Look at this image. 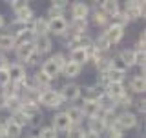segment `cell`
<instances>
[{
	"label": "cell",
	"mask_w": 146,
	"mask_h": 138,
	"mask_svg": "<svg viewBox=\"0 0 146 138\" xmlns=\"http://www.w3.org/2000/svg\"><path fill=\"white\" fill-rule=\"evenodd\" d=\"M108 127H106V124H104L100 118H91V120L88 122V131L91 133H97V135H102L104 131H106Z\"/></svg>",
	"instance_id": "27"
},
{
	"label": "cell",
	"mask_w": 146,
	"mask_h": 138,
	"mask_svg": "<svg viewBox=\"0 0 146 138\" xmlns=\"http://www.w3.org/2000/svg\"><path fill=\"white\" fill-rule=\"evenodd\" d=\"M144 2H139V0H131V2H126L124 4V15L128 20H135V18H143L144 16Z\"/></svg>",
	"instance_id": "3"
},
{
	"label": "cell",
	"mask_w": 146,
	"mask_h": 138,
	"mask_svg": "<svg viewBox=\"0 0 146 138\" xmlns=\"http://www.w3.org/2000/svg\"><path fill=\"white\" fill-rule=\"evenodd\" d=\"M133 105L137 107V113H141V114L146 113V100H144V98H141V100H137V102H133Z\"/></svg>",
	"instance_id": "47"
},
{
	"label": "cell",
	"mask_w": 146,
	"mask_h": 138,
	"mask_svg": "<svg viewBox=\"0 0 146 138\" xmlns=\"http://www.w3.org/2000/svg\"><path fill=\"white\" fill-rule=\"evenodd\" d=\"M144 44H146V33L143 31L141 36H139V42H137V47H139V49H144Z\"/></svg>",
	"instance_id": "49"
},
{
	"label": "cell",
	"mask_w": 146,
	"mask_h": 138,
	"mask_svg": "<svg viewBox=\"0 0 146 138\" xmlns=\"http://www.w3.org/2000/svg\"><path fill=\"white\" fill-rule=\"evenodd\" d=\"M119 58H121L122 62L128 66L130 69L131 66H135V58H133V49H122V51H119Z\"/></svg>",
	"instance_id": "32"
},
{
	"label": "cell",
	"mask_w": 146,
	"mask_h": 138,
	"mask_svg": "<svg viewBox=\"0 0 146 138\" xmlns=\"http://www.w3.org/2000/svg\"><path fill=\"white\" fill-rule=\"evenodd\" d=\"M95 67H97L99 73H106V71H110V57L102 55V57H100L99 60L95 62Z\"/></svg>",
	"instance_id": "35"
},
{
	"label": "cell",
	"mask_w": 146,
	"mask_h": 138,
	"mask_svg": "<svg viewBox=\"0 0 146 138\" xmlns=\"http://www.w3.org/2000/svg\"><path fill=\"white\" fill-rule=\"evenodd\" d=\"M51 127L57 131V135H58V133H68L73 127V124L70 122V118L66 116V113L62 111V113H57L53 116V126Z\"/></svg>",
	"instance_id": "7"
},
{
	"label": "cell",
	"mask_w": 146,
	"mask_h": 138,
	"mask_svg": "<svg viewBox=\"0 0 146 138\" xmlns=\"http://www.w3.org/2000/svg\"><path fill=\"white\" fill-rule=\"evenodd\" d=\"M15 38H13L11 33H2L0 35V49L2 51H11V49H15Z\"/></svg>",
	"instance_id": "24"
},
{
	"label": "cell",
	"mask_w": 146,
	"mask_h": 138,
	"mask_svg": "<svg viewBox=\"0 0 146 138\" xmlns=\"http://www.w3.org/2000/svg\"><path fill=\"white\" fill-rule=\"evenodd\" d=\"M80 71H82V66H79V64H75V62H71V60H68L66 62V66L62 67V75L66 76V78H77L80 75Z\"/></svg>",
	"instance_id": "19"
},
{
	"label": "cell",
	"mask_w": 146,
	"mask_h": 138,
	"mask_svg": "<svg viewBox=\"0 0 146 138\" xmlns=\"http://www.w3.org/2000/svg\"><path fill=\"white\" fill-rule=\"evenodd\" d=\"M84 138H100V135H97V133H91V131H84Z\"/></svg>",
	"instance_id": "54"
},
{
	"label": "cell",
	"mask_w": 146,
	"mask_h": 138,
	"mask_svg": "<svg viewBox=\"0 0 146 138\" xmlns=\"http://www.w3.org/2000/svg\"><path fill=\"white\" fill-rule=\"evenodd\" d=\"M7 66H9V62H7L6 55H4V53H0V69H6Z\"/></svg>",
	"instance_id": "50"
},
{
	"label": "cell",
	"mask_w": 146,
	"mask_h": 138,
	"mask_svg": "<svg viewBox=\"0 0 146 138\" xmlns=\"http://www.w3.org/2000/svg\"><path fill=\"white\" fill-rule=\"evenodd\" d=\"M15 16H17L18 22H22V24H26V22H31V20H33V9H31L29 6H26L24 9L17 11Z\"/></svg>",
	"instance_id": "29"
},
{
	"label": "cell",
	"mask_w": 146,
	"mask_h": 138,
	"mask_svg": "<svg viewBox=\"0 0 146 138\" xmlns=\"http://www.w3.org/2000/svg\"><path fill=\"white\" fill-rule=\"evenodd\" d=\"M110 69H113V71H117V73H122V75H126L128 66L121 60V58H119V55H115V57H110Z\"/></svg>",
	"instance_id": "26"
},
{
	"label": "cell",
	"mask_w": 146,
	"mask_h": 138,
	"mask_svg": "<svg viewBox=\"0 0 146 138\" xmlns=\"http://www.w3.org/2000/svg\"><path fill=\"white\" fill-rule=\"evenodd\" d=\"M6 124V135H7V138H18L20 136V133H22V127L20 126H17L15 122L9 118L7 122H4Z\"/></svg>",
	"instance_id": "28"
},
{
	"label": "cell",
	"mask_w": 146,
	"mask_h": 138,
	"mask_svg": "<svg viewBox=\"0 0 146 138\" xmlns=\"http://www.w3.org/2000/svg\"><path fill=\"white\" fill-rule=\"evenodd\" d=\"M33 33L35 36H42L49 33V26H48V18L40 16V18H33Z\"/></svg>",
	"instance_id": "16"
},
{
	"label": "cell",
	"mask_w": 146,
	"mask_h": 138,
	"mask_svg": "<svg viewBox=\"0 0 146 138\" xmlns=\"http://www.w3.org/2000/svg\"><path fill=\"white\" fill-rule=\"evenodd\" d=\"M64 113H66V116L70 118V122L73 124V126H79L80 120L84 118V116H82V113H80V107H79V105H70V107H68Z\"/></svg>",
	"instance_id": "22"
},
{
	"label": "cell",
	"mask_w": 146,
	"mask_h": 138,
	"mask_svg": "<svg viewBox=\"0 0 146 138\" xmlns=\"http://www.w3.org/2000/svg\"><path fill=\"white\" fill-rule=\"evenodd\" d=\"M13 38H15V45H24V44H33L35 42V33H31V31H18L17 35H13Z\"/></svg>",
	"instance_id": "17"
},
{
	"label": "cell",
	"mask_w": 146,
	"mask_h": 138,
	"mask_svg": "<svg viewBox=\"0 0 146 138\" xmlns=\"http://www.w3.org/2000/svg\"><path fill=\"white\" fill-rule=\"evenodd\" d=\"M71 16L75 20H88L90 16V6L84 2H75L71 4Z\"/></svg>",
	"instance_id": "12"
},
{
	"label": "cell",
	"mask_w": 146,
	"mask_h": 138,
	"mask_svg": "<svg viewBox=\"0 0 146 138\" xmlns=\"http://www.w3.org/2000/svg\"><path fill=\"white\" fill-rule=\"evenodd\" d=\"M0 138H7V135H6V124H4V122H0Z\"/></svg>",
	"instance_id": "53"
},
{
	"label": "cell",
	"mask_w": 146,
	"mask_h": 138,
	"mask_svg": "<svg viewBox=\"0 0 146 138\" xmlns=\"http://www.w3.org/2000/svg\"><path fill=\"white\" fill-rule=\"evenodd\" d=\"M117 105H119V107H124V111H128V107H131V105H133V98H131L128 93H124L115 102V107H117Z\"/></svg>",
	"instance_id": "36"
},
{
	"label": "cell",
	"mask_w": 146,
	"mask_h": 138,
	"mask_svg": "<svg viewBox=\"0 0 146 138\" xmlns=\"http://www.w3.org/2000/svg\"><path fill=\"white\" fill-rule=\"evenodd\" d=\"M80 93H82V87L79 84H75V82H70V84H64L60 87V91H58V95L62 96L64 104L66 102H75V100L80 98Z\"/></svg>",
	"instance_id": "2"
},
{
	"label": "cell",
	"mask_w": 146,
	"mask_h": 138,
	"mask_svg": "<svg viewBox=\"0 0 146 138\" xmlns=\"http://www.w3.org/2000/svg\"><path fill=\"white\" fill-rule=\"evenodd\" d=\"M38 104H44L46 107H49V109H58L60 105H64V100H62V96L58 95V91H55V89H51V87H48V89L40 91V95H38Z\"/></svg>",
	"instance_id": "1"
},
{
	"label": "cell",
	"mask_w": 146,
	"mask_h": 138,
	"mask_svg": "<svg viewBox=\"0 0 146 138\" xmlns=\"http://www.w3.org/2000/svg\"><path fill=\"white\" fill-rule=\"evenodd\" d=\"M33 45H35V51L38 55H46V53L51 51L53 42H51V38H49V35H42V36H36L35 38Z\"/></svg>",
	"instance_id": "11"
},
{
	"label": "cell",
	"mask_w": 146,
	"mask_h": 138,
	"mask_svg": "<svg viewBox=\"0 0 146 138\" xmlns=\"http://www.w3.org/2000/svg\"><path fill=\"white\" fill-rule=\"evenodd\" d=\"M40 71H42L46 76H49L51 80H53V78H57L58 75H60V69H58V67H57V66H55V64L51 62V58H48L46 62H42V66H40Z\"/></svg>",
	"instance_id": "20"
},
{
	"label": "cell",
	"mask_w": 146,
	"mask_h": 138,
	"mask_svg": "<svg viewBox=\"0 0 146 138\" xmlns=\"http://www.w3.org/2000/svg\"><path fill=\"white\" fill-rule=\"evenodd\" d=\"M80 96L84 100H88V102H100V98L104 96V89L99 87L97 84H95V85H88V87H84V91L80 93Z\"/></svg>",
	"instance_id": "8"
},
{
	"label": "cell",
	"mask_w": 146,
	"mask_h": 138,
	"mask_svg": "<svg viewBox=\"0 0 146 138\" xmlns=\"http://www.w3.org/2000/svg\"><path fill=\"white\" fill-rule=\"evenodd\" d=\"M11 120L17 124V126H20L22 129H24V126H27V124H29V120H27V118L24 116V114H22L20 111L18 113H15V114H11Z\"/></svg>",
	"instance_id": "40"
},
{
	"label": "cell",
	"mask_w": 146,
	"mask_h": 138,
	"mask_svg": "<svg viewBox=\"0 0 146 138\" xmlns=\"http://www.w3.org/2000/svg\"><path fill=\"white\" fill-rule=\"evenodd\" d=\"M93 47L97 49L99 53H108V49L111 47V45H110V42H108L106 38H104V35H100L99 38H95V40H93Z\"/></svg>",
	"instance_id": "34"
},
{
	"label": "cell",
	"mask_w": 146,
	"mask_h": 138,
	"mask_svg": "<svg viewBox=\"0 0 146 138\" xmlns=\"http://www.w3.org/2000/svg\"><path fill=\"white\" fill-rule=\"evenodd\" d=\"M7 76H9V82H13V84H20L22 80L27 76L26 75V67L22 66V64H9L7 66Z\"/></svg>",
	"instance_id": "5"
},
{
	"label": "cell",
	"mask_w": 146,
	"mask_h": 138,
	"mask_svg": "<svg viewBox=\"0 0 146 138\" xmlns=\"http://www.w3.org/2000/svg\"><path fill=\"white\" fill-rule=\"evenodd\" d=\"M130 89L133 91V93H144V89H146V80H144V76L137 75V76L131 78V80H130Z\"/></svg>",
	"instance_id": "25"
},
{
	"label": "cell",
	"mask_w": 146,
	"mask_h": 138,
	"mask_svg": "<svg viewBox=\"0 0 146 138\" xmlns=\"http://www.w3.org/2000/svg\"><path fill=\"white\" fill-rule=\"evenodd\" d=\"M4 26H6V20H4V16L2 15H0V29H2V27Z\"/></svg>",
	"instance_id": "56"
},
{
	"label": "cell",
	"mask_w": 146,
	"mask_h": 138,
	"mask_svg": "<svg viewBox=\"0 0 146 138\" xmlns=\"http://www.w3.org/2000/svg\"><path fill=\"white\" fill-rule=\"evenodd\" d=\"M48 26H49V33H53V35H66V31H68V20L64 16L48 18Z\"/></svg>",
	"instance_id": "9"
},
{
	"label": "cell",
	"mask_w": 146,
	"mask_h": 138,
	"mask_svg": "<svg viewBox=\"0 0 146 138\" xmlns=\"http://www.w3.org/2000/svg\"><path fill=\"white\" fill-rule=\"evenodd\" d=\"M108 138H122L124 135H122V129H119V127L115 126V124H113L111 127H108Z\"/></svg>",
	"instance_id": "43"
},
{
	"label": "cell",
	"mask_w": 146,
	"mask_h": 138,
	"mask_svg": "<svg viewBox=\"0 0 146 138\" xmlns=\"http://www.w3.org/2000/svg\"><path fill=\"white\" fill-rule=\"evenodd\" d=\"M66 138H84V129L79 126H73L70 131H68V135Z\"/></svg>",
	"instance_id": "41"
},
{
	"label": "cell",
	"mask_w": 146,
	"mask_h": 138,
	"mask_svg": "<svg viewBox=\"0 0 146 138\" xmlns=\"http://www.w3.org/2000/svg\"><path fill=\"white\" fill-rule=\"evenodd\" d=\"M51 6L58 7V9H66L68 7V2H64V0H57V2H51Z\"/></svg>",
	"instance_id": "51"
},
{
	"label": "cell",
	"mask_w": 146,
	"mask_h": 138,
	"mask_svg": "<svg viewBox=\"0 0 146 138\" xmlns=\"http://www.w3.org/2000/svg\"><path fill=\"white\" fill-rule=\"evenodd\" d=\"M86 29H88V20H75V18H71L66 33L71 36H79V35H86Z\"/></svg>",
	"instance_id": "13"
},
{
	"label": "cell",
	"mask_w": 146,
	"mask_h": 138,
	"mask_svg": "<svg viewBox=\"0 0 146 138\" xmlns=\"http://www.w3.org/2000/svg\"><path fill=\"white\" fill-rule=\"evenodd\" d=\"M48 16H49V18L64 16V9H58V7H55V6H49V9H48Z\"/></svg>",
	"instance_id": "44"
},
{
	"label": "cell",
	"mask_w": 146,
	"mask_h": 138,
	"mask_svg": "<svg viewBox=\"0 0 146 138\" xmlns=\"http://www.w3.org/2000/svg\"><path fill=\"white\" fill-rule=\"evenodd\" d=\"M40 122H42V114H38V116H35V118H31V120H29V124H31L33 127H36Z\"/></svg>",
	"instance_id": "52"
},
{
	"label": "cell",
	"mask_w": 146,
	"mask_h": 138,
	"mask_svg": "<svg viewBox=\"0 0 146 138\" xmlns=\"http://www.w3.org/2000/svg\"><path fill=\"white\" fill-rule=\"evenodd\" d=\"M9 84V76H7V67L0 69V87H6Z\"/></svg>",
	"instance_id": "45"
},
{
	"label": "cell",
	"mask_w": 146,
	"mask_h": 138,
	"mask_svg": "<svg viewBox=\"0 0 146 138\" xmlns=\"http://www.w3.org/2000/svg\"><path fill=\"white\" fill-rule=\"evenodd\" d=\"M38 58H40V55L35 51V53H33V55L29 57V60H27L26 64H27V66H35V64H38Z\"/></svg>",
	"instance_id": "48"
},
{
	"label": "cell",
	"mask_w": 146,
	"mask_h": 138,
	"mask_svg": "<svg viewBox=\"0 0 146 138\" xmlns=\"http://www.w3.org/2000/svg\"><path fill=\"white\" fill-rule=\"evenodd\" d=\"M133 58H135V64H137L139 67H144V60H146V53H144V49L135 47V49H133Z\"/></svg>",
	"instance_id": "37"
},
{
	"label": "cell",
	"mask_w": 146,
	"mask_h": 138,
	"mask_svg": "<svg viewBox=\"0 0 146 138\" xmlns=\"http://www.w3.org/2000/svg\"><path fill=\"white\" fill-rule=\"evenodd\" d=\"M93 24L95 26H100V27H104V26H108V20L110 18L104 15L102 11H100V7H95V11H93Z\"/></svg>",
	"instance_id": "33"
},
{
	"label": "cell",
	"mask_w": 146,
	"mask_h": 138,
	"mask_svg": "<svg viewBox=\"0 0 146 138\" xmlns=\"http://www.w3.org/2000/svg\"><path fill=\"white\" fill-rule=\"evenodd\" d=\"M20 113L24 114V116L27 118V120H31V118L38 116V114H42V113H40V107H38V104H22V107H20Z\"/></svg>",
	"instance_id": "23"
},
{
	"label": "cell",
	"mask_w": 146,
	"mask_h": 138,
	"mask_svg": "<svg viewBox=\"0 0 146 138\" xmlns=\"http://www.w3.org/2000/svg\"><path fill=\"white\" fill-rule=\"evenodd\" d=\"M9 6H11V9L17 13V11H20V9H24L26 6H29V4H27V2H22V0H15V2H11Z\"/></svg>",
	"instance_id": "46"
},
{
	"label": "cell",
	"mask_w": 146,
	"mask_h": 138,
	"mask_svg": "<svg viewBox=\"0 0 146 138\" xmlns=\"http://www.w3.org/2000/svg\"><path fill=\"white\" fill-rule=\"evenodd\" d=\"M57 136L58 135H57V131H55L53 127H42L36 138H57Z\"/></svg>",
	"instance_id": "42"
},
{
	"label": "cell",
	"mask_w": 146,
	"mask_h": 138,
	"mask_svg": "<svg viewBox=\"0 0 146 138\" xmlns=\"http://www.w3.org/2000/svg\"><path fill=\"white\" fill-rule=\"evenodd\" d=\"M104 38L110 42V45H115L122 40V36H124V29H121V27H115V26H108L106 31H104Z\"/></svg>",
	"instance_id": "10"
},
{
	"label": "cell",
	"mask_w": 146,
	"mask_h": 138,
	"mask_svg": "<svg viewBox=\"0 0 146 138\" xmlns=\"http://www.w3.org/2000/svg\"><path fill=\"white\" fill-rule=\"evenodd\" d=\"M100 11L108 18H111L113 15H117V13L121 11V6H119V2H115V0H104V2L100 4Z\"/></svg>",
	"instance_id": "18"
},
{
	"label": "cell",
	"mask_w": 146,
	"mask_h": 138,
	"mask_svg": "<svg viewBox=\"0 0 146 138\" xmlns=\"http://www.w3.org/2000/svg\"><path fill=\"white\" fill-rule=\"evenodd\" d=\"M110 26H115V27H121V29H124V27L128 26V22H130V20H128V18L124 16V15H122V11H119L117 13V15H113L111 18H110Z\"/></svg>",
	"instance_id": "31"
},
{
	"label": "cell",
	"mask_w": 146,
	"mask_h": 138,
	"mask_svg": "<svg viewBox=\"0 0 146 138\" xmlns=\"http://www.w3.org/2000/svg\"><path fill=\"white\" fill-rule=\"evenodd\" d=\"M108 80L110 82H115V84H124V75H122V73L113 71V69H110V71H108Z\"/></svg>",
	"instance_id": "39"
},
{
	"label": "cell",
	"mask_w": 146,
	"mask_h": 138,
	"mask_svg": "<svg viewBox=\"0 0 146 138\" xmlns=\"http://www.w3.org/2000/svg\"><path fill=\"white\" fill-rule=\"evenodd\" d=\"M27 138H36V136H27Z\"/></svg>",
	"instance_id": "57"
},
{
	"label": "cell",
	"mask_w": 146,
	"mask_h": 138,
	"mask_svg": "<svg viewBox=\"0 0 146 138\" xmlns=\"http://www.w3.org/2000/svg\"><path fill=\"white\" fill-rule=\"evenodd\" d=\"M115 126L119 127V129H122V131L133 129V127L137 126V114L135 113H130V111L119 113L117 118H115Z\"/></svg>",
	"instance_id": "4"
},
{
	"label": "cell",
	"mask_w": 146,
	"mask_h": 138,
	"mask_svg": "<svg viewBox=\"0 0 146 138\" xmlns=\"http://www.w3.org/2000/svg\"><path fill=\"white\" fill-rule=\"evenodd\" d=\"M80 113H82V116H86V118H97L99 116V113H100V104L99 102H88V100H84V105L80 107Z\"/></svg>",
	"instance_id": "14"
},
{
	"label": "cell",
	"mask_w": 146,
	"mask_h": 138,
	"mask_svg": "<svg viewBox=\"0 0 146 138\" xmlns=\"http://www.w3.org/2000/svg\"><path fill=\"white\" fill-rule=\"evenodd\" d=\"M124 93H128V91L124 89V84H115V82H110V84L104 87V96H106L108 100H111V102H117V100L121 98Z\"/></svg>",
	"instance_id": "6"
},
{
	"label": "cell",
	"mask_w": 146,
	"mask_h": 138,
	"mask_svg": "<svg viewBox=\"0 0 146 138\" xmlns=\"http://www.w3.org/2000/svg\"><path fill=\"white\" fill-rule=\"evenodd\" d=\"M68 60H71V62L82 66V64L88 62V53H86V49H82V47H75V49L70 51V58H68Z\"/></svg>",
	"instance_id": "21"
},
{
	"label": "cell",
	"mask_w": 146,
	"mask_h": 138,
	"mask_svg": "<svg viewBox=\"0 0 146 138\" xmlns=\"http://www.w3.org/2000/svg\"><path fill=\"white\" fill-rule=\"evenodd\" d=\"M20 107H22L20 96H11V98H6V109H9L11 114L18 113V111H20Z\"/></svg>",
	"instance_id": "30"
},
{
	"label": "cell",
	"mask_w": 146,
	"mask_h": 138,
	"mask_svg": "<svg viewBox=\"0 0 146 138\" xmlns=\"http://www.w3.org/2000/svg\"><path fill=\"white\" fill-rule=\"evenodd\" d=\"M51 62L55 64V66H57L58 69H60V71H62V67L64 66H66V62H68V58L66 57H64V55L62 53H55L53 55V57H51Z\"/></svg>",
	"instance_id": "38"
},
{
	"label": "cell",
	"mask_w": 146,
	"mask_h": 138,
	"mask_svg": "<svg viewBox=\"0 0 146 138\" xmlns=\"http://www.w3.org/2000/svg\"><path fill=\"white\" fill-rule=\"evenodd\" d=\"M33 53H35V45L33 44H24V45H17V47H15L17 60H20V62H27ZM20 62H18V64H20Z\"/></svg>",
	"instance_id": "15"
},
{
	"label": "cell",
	"mask_w": 146,
	"mask_h": 138,
	"mask_svg": "<svg viewBox=\"0 0 146 138\" xmlns=\"http://www.w3.org/2000/svg\"><path fill=\"white\" fill-rule=\"evenodd\" d=\"M0 109H6V96L0 93Z\"/></svg>",
	"instance_id": "55"
}]
</instances>
